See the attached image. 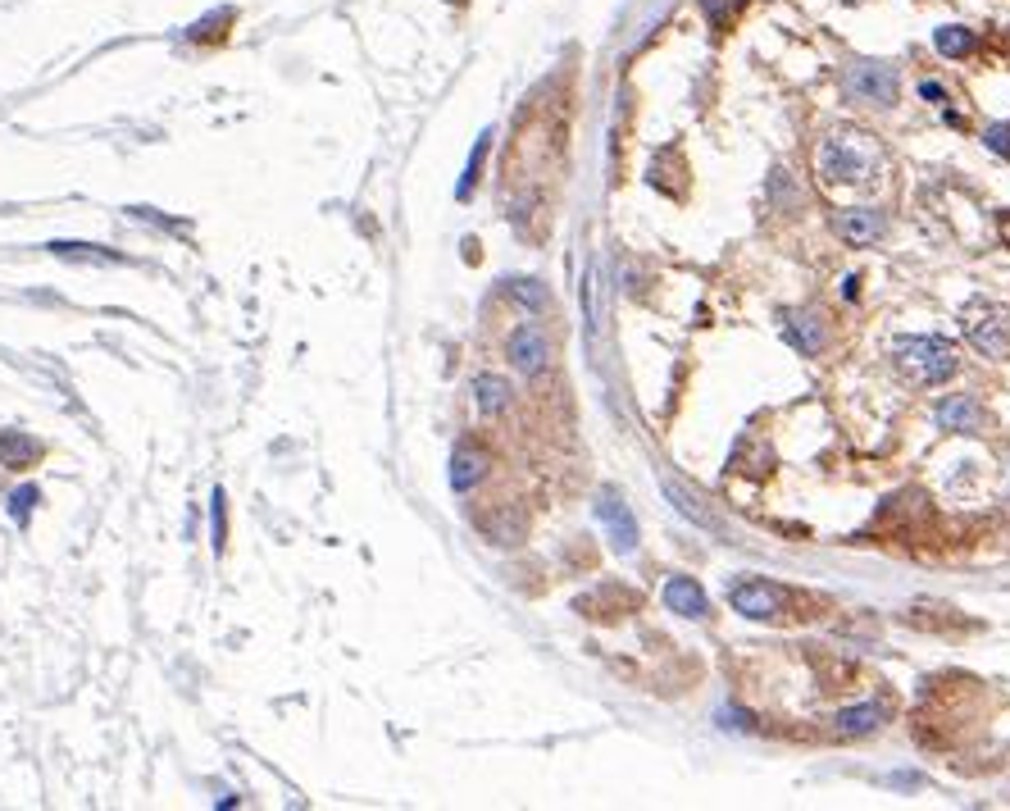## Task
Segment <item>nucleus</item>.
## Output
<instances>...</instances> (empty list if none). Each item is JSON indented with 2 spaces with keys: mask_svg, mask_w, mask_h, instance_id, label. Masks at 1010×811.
I'll list each match as a JSON object with an SVG mask.
<instances>
[{
  "mask_svg": "<svg viewBox=\"0 0 1010 811\" xmlns=\"http://www.w3.org/2000/svg\"><path fill=\"white\" fill-rule=\"evenodd\" d=\"M815 169L824 187H851V192H878L888 179V150L874 133L865 129H842L824 133L819 150H815Z\"/></svg>",
  "mask_w": 1010,
  "mask_h": 811,
  "instance_id": "1",
  "label": "nucleus"
},
{
  "mask_svg": "<svg viewBox=\"0 0 1010 811\" xmlns=\"http://www.w3.org/2000/svg\"><path fill=\"white\" fill-rule=\"evenodd\" d=\"M888 361L911 388H938L961 370V347L938 334H915V338H892Z\"/></svg>",
  "mask_w": 1010,
  "mask_h": 811,
  "instance_id": "2",
  "label": "nucleus"
},
{
  "mask_svg": "<svg viewBox=\"0 0 1010 811\" xmlns=\"http://www.w3.org/2000/svg\"><path fill=\"white\" fill-rule=\"evenodd\" d=\"M961 328L974 351H983L988 361H1010V311L1001 301L974 296L961 306Z\"/></svg>",
  "mask_w": 1010,
  "mask_h": 811,
  "instance_id": "3",
  "label": "nucleus"
},
{
  "mask_svg": "<svg viewBox=\"0 0 1010 811\" xmlns=\"http://www.w3.org/2000/svg\"><path fill=\"white\" fill-rule=\"evenodd\" d=\"M847 92L874 110L897 106V69L884 60H856L847 69Z\"/></svg>",
  "mask_w": 1010,
  "mask_h": 811,
  "instance_id": "4",
  "label": "nucleus"
},
{
  "mask_svg": "<svg viewBox=\"0 0 1010 811\" xmlns=\"http://www.w3.org/2000/svg\"><path fill=\"white\" fill-rule=\"evenodd\" d=\"M506 361H510L514 370H520L524 378H541V374H547V365H551L547 328L533 324V319H524V324L506 338Z\"/></svg>",
  "mask_w": 1010,
  "mask_h": 811,
  "instance_id": "5",
  "label": "nucleus"
},
{
  "mask_svg": "<svg viewBox=\"0 0 1010 811\" xmlns=\"http://www.w3.org/2000/svg\"><path fill=\"white\" fill-rule=\"evenodd\" d=\"M729 602H733V612L746 616V620H783V606H788L783 589L769 584V579H746V584H733Z\"/></svg>",
  "mask_w": 1010,
  "mask_h": 811,
  "instance_id": "6",
  "label": "nucleus"
},
{
  "mask_svg": "<svg viewBox=\"0 0 1010 811\" xmlns=\"http://www.w3.org/2000/svg\"><path fill=\"white\" fill-rule=\"evenodd\" d=\"M597 520H601V529L610 534V543H614V552H633L637 547V520H633V511L624 506V497H619L614 488H601L597 493Z\"/></svg>",
  "mask_w": 1010,
  "mask_h": 811,
  "instance_id": "7",
  "label": "nucleus"
},
{
  "mask_svg": "<svg viewBox=\"0 0 1010 811\" xmlns=\"http://www.w3.org/2000/svg\"><path fill=\"white\" fill-rule=\"evenodd\" d=\"M934 420H938L942 434H983V428H988V411H983L978 397H970V392L942 397Z\"/></svg>",
  "mask_w": 1010,
  "mask_h": 811,
  "instance_id": "8",
  "label": "nucleus"
},
{
  "mask_svg": "<svg viewBox=\"0 0 1010 811\" xmlns=\"http://www.w3.org/2000/svg\"><path fill=\"white\" fill-rule=\"evenodd\" d=\"M779 334L801 351V356H819L828 334H824V319L815 311H801V306H788L779 311Z\"/></svg>",
  "mask_w": 1010,
  "mask_h": 811,
  "instance_id": "9",
  "label": "nucleus"
},
{
  "mask_svg": "<svg viewBox=\"0 0 1010 811\" xmlns=\"http://www.w3.org/2000/svg\"><path fill=\"white\" fill-rule=\"evenodd\" d=\"M833 233L847 242V246H869V242H878L888 233V219L878 215V210H869V206H851V210H833Z\"/></svg>",
  "mask_w": 1010,
  "mask_h": 811,
  "instance_id": "10",
  "label": "nucleus"
},
{
  "mask_svg": "<svg viewBox=\"0 0 1010 811\" xmlns=\"http://www.w3.org/2000/svg\"><path fill=\"white\" fill-rule=\"evenodd\" d=\"M665 606H669L673 616H687V620L710 616L706 589L696 584V579H687V574H669V584H665Z\"/></svg>",
  "mask_w": 1010,
  "mask_h": 811,
  "instance_id": "11",
  "label": "nucleus"
},
{
  "mask_svg": "<svg viewBox=\"0 0 1010 811\" xmlns=\"http://www.w3.org/2000/svg\"><path fill=\"white\" fill-rule=\"evenodd\" d=\"M483 474H487V451L474 447V443H460L455 456H451V488L455 493H470Z\"/></svg>",
  "mask_w": 1010,
  "mask_h": 811,
  "instance_id": "12",
  "label": "nucleus"
},
{
  "mask_svg": "<svg viewBox=\"0 0 1010 811\" xmlns=\"http://www.w3.org/2000/svg\"><path fill=\"white\" fill-rule=\"evenodd\" d=\"M474 406L483 415H506L514 406V388L506 384L501 374H478L474 378Z\"/></svg>",
  "mask_w": 1010,
  "mask_h": 811,
  "instance_id": "13",
  "label": "nucleus"
},
{
  "mask_svg": "<svg viewBox=\"0 0 1010 811\" xmlns=\"http://www.w3.org/2000/svg\"><path fill=\"white\" fill-rule=\"evenodd\" d=\"M884 721H888L884 702H861V706H851V712H842L833 725H838V734H874Z\"/></svg>",
  "mask_w": 1010,
  "mask_h": 811,
  "instance_id": "14",
  "label": "nucleus"
},
{
  "mask_svg": "<svg viewBox=\"0 0 1010 811\" xmlns=\"http://www.w3.org/2000/svg\"><path fill=\"white\" fill-rule=\"evenodd\" d=\"M934 46L942 50L947 60H965L970 50L978 46V37L970 33V28H961V23H947V28H938V37H934Z\"/></svg>",
  "mask_w": 1010,
  "mask_h": 811,
  "instance_id": "15",
  "label": "nucleus"
},
{
  "mask_svg": "<svg viewBox=\"0 0 1010 811\" xmlns=\"http://www.w3.org/2000/svg\"><path fill=\"white\" fill-rule=\"evenodd\" d=\"M37 456V447L23 438V434H0V465H14V470H23Z\"/></svg>",
  "mask_w": 1010,
  "mask_h": 811,
  "instance_id": "16",
  "label": "nucleus"
},
{
  "mask_svg": "<svg viewBox=\"0 0 1010 811\" xmlns=\"http://www.w3.org/2000/svg\"><path fill=\"white\" fill-rule=\"evenodd\" d=\"M510 296L528 301L533 311H541V301H547V292H541V283H524V278H514V283H510Z\"/></svg>",
  "mask_w": 1010,
  "mask_h": 811,
  "instance_id": "17",
  "label": "nucleus"
},
{
  "mask_svg": "<svg viewBox=\"0 0 1010 811\" xmlns=\"http://www.w3.org/2000/svg\"><path fill=\"white\" fill-rule=\"evenodd\" d=\"M983 142H988L997 156H1010V123H993V129L983 133Z\"/></svg>",
  "mask_w": 1010,
  "mask_h": 811,
  "instance_id": "18",
  "label": "nucleus"
},
{
  "mask_svg": "<svg viewBox=\"0 0 1010 811\" xmlns=\"http://www.w3.org/2000/svg\"><path fill=\"white\" fill-rule=\"evenodd\" d=\"M37 501V488H23V493H14V516L23 520V516H28V506Z\"/></svg>",
  "mask_w": 1010,
  "mask_h": 811,
  "instance_id": "19",
  "label": "nucleus"
},
{
  "mask_svg": "<svg viewBox=\"0 0 1010 811\" xmlns=\"http://www.w3.org/2000/svg\"><path fill=\"white\" fill-rule=\"evenodd\" d=\"M215 543H223V493H215Z\"/></svg>",
  "mask_w": 1010,
  "mask_h": 811,
  "instance_id": "20",
  "label": "nucleus"
},
{
  "mask_svg": "<svg viewBox=\"0 0 1010 811\" xmlns=\"http://www.w3.org/2000/svg\"><path fill=\"white\" fill-rule=\"evenodd\" d=\"M920 92H924V100H942V87H938V83H924Z\"/></svg>",
  "mask_w": 1010,
  "mask_h": 811,
  "instance_id": "21",
  "label": "nucleus"
},
{
  "mask_svg": "<svg viewBox=\"0 0 1010 811\" xmlns=\"http://www.w3.org/2000/svg\"><path fill=\"white\" fill-rule=\"evenodd\" d=\"M842 5H856V0H842Z\"/></svg>",
  "mask_w": 1010,
  "mask_h": 811,
  "instance_id": "22",
  "label": "nucleus"
}]
</instances>
